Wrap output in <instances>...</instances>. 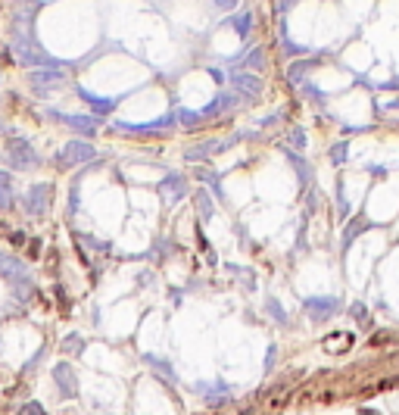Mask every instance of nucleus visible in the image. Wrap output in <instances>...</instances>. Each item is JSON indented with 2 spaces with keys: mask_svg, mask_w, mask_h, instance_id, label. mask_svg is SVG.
I'll use <instances>...</instances> for the list:
<instances>
[{
  "mask_svg": "<svg viewBox=\"0 0 399 415\" xmlns=\"http://www.w3.org/2000/svg\"><path fill=\"white\" fill-rule=\"evenodd\" d=\"M84 347H88V344H84L82 334H69V337L63 340V353H69V356H82Z\"/></svg>",
  "mask_w": 399,
  "mask_h": 415,
  "instance_id": "obj_14",
  "label": "nucleus"
},
{
  "mask_svg": "<svg viewBox=\"0 0 399 415\" xmlns=\"http://www.w3.org/2000/svg\"><path fill=\"white\" fill-rule=\"evenodd\" d=\"M0 275L10 281L13 287H16L19 297H31V291H35V281H31L29 269H25V263H19V259H13V256H0Z\"/></svg>",
  "mask_w": 399,
  "mask_h": 415,
  "instance_id": "obj_2",
  "label": "nucleus"
},
{
  "mask_svg": "<svg viewBox=\"0 0 399 415\" xmlns=\"http://www.w3.org/2000/svg\"><path fill=\"white\" fill-rule=\"evenodd\" d=\"M97 156V150L88 144V140H69V144L59 150V156H57V166L59 169H72V166H84V163H91V159Z\"/></svg>",
  "mask_w": 399,
  "mask_h": 415,
  "instance_id": "obj_4",
  "label": "nucleus"
},
{
  "mask_svg": "<svg viewBox=\"0 0 399 415\" xmlns=\"http://www.w3.org/2000/svg\"><path fill=\"white\" fill-rule=\"evenodd\" d=\"M197 178H200V182H206V184L212 187V191L218 194V197H222V191H218V178L212 175V172H206V169H197Z\"/></svg>",
  "mask_w": 399,
  "mask_h": 415,
  "instance_id": "obj_18",
  "label": "nucleus"
},
{
  "mask_svg": "<svg viewBox=\"0 0 399 415\" xmlns=\"http://www.w3.org/2000/svg\"><path fill=\"white\" fill-rule=\"evenodd\" d=\"M197 210L203 212V222L212 219V203H209V197H206V191H197Z\"/></svg>",
  "mask_w": 399,
  "mask_h": 415,
  "instance_id": "obj_16",
  "label": "nucleus"
},
{
  "mask_svg": "<svg viewBox=\"0 0 399 415\" xmlns=\"http://www.w3.org/2000/svg\"><path fill=\"white\" fill-rule=\"evenodd\" d=\"M184 194H188V178H184V175H169L163 184H159V197H163L165 206L181 203Z\"/></svg>",
  "mask_w": 399,
  "mask_h": 415,
  "instance_id": "obj_8",
  "label": "nucleus"
},
{
  "mask_svg": "<svg viewBox=\"0 0 399 415\" xmlns=\"http://www.w3.org/2000/svg\"><path fill=\"white\" fill-rule=\"evenodd\" d=\"M265 63V53L262 50H253L247 59H243V66H247V69H259V66Z\"/></svg>",
  "mask_w": 399,
  "mask_h": 415,
  "instance_id": "obj_19",
  "label": "nucleus"
},
{
  "mask_svg": "<svg viewBox=\"0 0 399 415\" xmlns=\"http://www.w3.org/2000/svg\"><path fill=\"white\" fill-rule=\"evenodd\" d=\"M78 97H82L84 103H91V106H94V110H97V116H100V112L106 116V112H112V110H116V100H112V97H97V94H91L88 88H78Z\"/></svg>",
  "mask_w": 399,
  "mask_h": 415,
  "instance_id": "obj_12",
  "label": "nucleus"
},
{
  "mask_svg": "<svg viewBox=\"0 0 399 415\" xmlns=\"http://www.w3.org/2000/svg\"><path fill=\"white\" fill-rule=\"evenodd\" d=\"M0 256H3V253H0Z\"/></svg>",
  "mask_w": 399,
  "mask_h": 415,
  "instance_id": "obj_24",
  "label": "nucleus"
},
{
  "mask_svg": "<svg viewBox=\"0 0 399 415\" xmlns=\"http://www.w3.org/2000/svg\"><path fill=\"white\" fill-rule=\"evenodd\" d=\"M38 163H41V156H38V150L31 147V140L13 138L10 144H6V166H13V169H35Z\"/></svg>",
  "mask_w": 399,
  "mask_h": 415,
  "instance_id": "obj_3",
  "label": "nucleus"
},
{
  "mask_svg": "<svg viewBox=\"0 0 399 415\" xmlns=\"http://www.w3.org/2000/svg\"><path fill=\"white\" fill-rule=\"evenodd\" d=\"M216 3L222 6V10H234V6H237V0H216Z\"/></svg>",
  "mask_w": 399,
  "mask_h": 415,
  "instance_id": "obj_22",
  "label": "nucleus"
},
{
  "mask_svg": "<svg viewBox=\"0 0 399 415\" xmlns=\"http://www.w3.org/2000/svg\"><path fill=\"white\" fill-rule=\"evenodd\" d=\"M194 391H197L209 406H222V403H228V393H225V387H222V384H197Z\"/></svg>",
  "mask_w": 399,
  "mask_h": 415,
  "instance_id": "obj_11",
  "label": "nucleus"
},
{
  "mask_svg": "<svg viewBox=\"0 0 399 415\" xmlns=\"http://www.w3.org/2000/svg\"><path fill=\"white\" fill-rule=\"evenodd\" d=\"M16 3H19V6H22V3H29V6H31V3H35V0H16Z\"/></svg>",
  "mask_w": 399,
  "mask_h": 415,
  "instance_id": "obj_23",
  "label": "nucleus"
},
{
  "mask_svg": "<svg viewBox=\"0 0 399 415\" xmlns=\"http://www.w3.org/2000/svg\"><path fill=\"white\" fill-rule=\"evenodd\" d=\"M29 82L38 94H53V91H59L66 85V75L59 69H38V72H31Z\"/></svg>",
  "mask_w": 399,
  "mask_h": 415,
  "instance_id": "obj_7",
  "label": "nucleus"
},
{
  "mask_svg": "<svg viewBox=\"0 0 399 415\" xmlns=\"http://www.w3.org/2000/svg\"><path fill=\"white\" fill-rule=\"evenodd\" d=\"M50 116L59 119L63 125H69V129H75L78 135H84V138H91L97 131V119H91V116H75V112H57V110H53Z\"/></svg>",
  "mask_w": 399,
  "mask_h": 415,
  "instance_id": "obj_9",
  "label": "nucleus"
},
{
  "mask_svg": "<svg viewBox=\"0 0 399 415\" xmlns=\"http://www.w3.org/2000/svg\"><path fill=\"white\" fill-rule=\"evenodd\" d=\"M13 57L22 66H44V69H57V59L47 57V53L38 47L35 38H13Z\"/></svg>",
  "mask_w": 399,
  "mask_h": 415,
  "instance_id": "obj_1",
  "label": "nucleus"
},
{
  "mask_svg": "<svg viewBox=\"0 0 399 415\" xmlns=\"http://www.w3.org/2000/svg\"><path fill=\"white\" fill-rule=\"evenodd\" d=\"M212 150H218L216 144H200V147H190L188 150V159H203V156H209Z\"/></svg>",
  "mask_w": 399,
  "mask_h": 415,
  "instance_id": "obj_17",
  "label": "nucleus"
},
{
  "mask_svg": "<svg viewBox=\"0 0 399 415\" xmlns=\"http://www.w3.org/2000/svg\"><path fill=\"white\" fill-rule=\"evenodd\" d=\"M50 203H53V184H35L29 194H25L22 210L29 212V216L41 219V216H47Z\"/></svg>",
  "mask_w": 399,
  "mask_h": 415,
  "instance_id": "obj_5",
  "label": "nucleus"
},
{
  "mask_svg": "<svg viewBox=\"0 0 399 415\" xmlns=\"http://www.w3.org/2000/svg\"><path fill=\"white\" fill-rule=\"evenodd\" d=\"M53 381H57V387H59V393H63L66 400H72V397H78V378H75V365H69V363H59V365H53Z\"/></svg>",
  "mask_w": 399,
  "mask_h": 415,
  "instance_id": "obj_6",
  "label": "nucleus"
},
{
  "mask_svg": "<svg viewBox=\"0 0 399 415\" xmlns=\"http://www.w3.org/2000/svg\"><path fill=\"white\" fill-rule=\"evenodd\" d=\"M13 206V187H10V175L0 172V210H10Z\"/></svg>",
  "mask_w": 399,
  "mask_h": 415,
  "instance_id": "obj_15",
  "label": "nucleus"
},
{
  "mask_svg": "<svg viewBox=\"0 0 399 415\" xmlns=\"http://www.w3.org/2000/svg\"><path fill=\"white\" fill-rule=\"evenodd\" d=\"M84 240H88V247H94V250H106V247H110V244H100L97 238H84Z\"/></svg>",
  "mask_w": 399,
  "mask_h": 415,
  "instance_id": "obj_21",
  "label": "nucleus"
},
{
  "mask_svg": "<svg viewBox=\"0 0 399 415\" xmlns=\"http://www.w3.org/2000/svg\"><path fill=\"white\" fill-rule=\"evenodd\" d=\"M234 88H237V91H243V94H250V97H253V94L262 91V82H259L256 75H234Z\"/></svg>",
  "mask_w": 399,
  "mask_h": 415,
  "instance_id": "obj_13",
  "label": "nucleus"
},
{
  "mask_svg": "<svg viewBox=\"0 0 399 415\" xmlns=\"http://www.w3.org/2000/svg\"><path fill=\"white\" fill-rule=\"evenodd\" d=\"M19 415H47V409H44L41 403H35V400H31V403H25L22 409H19Z\"/></svg>",
  "mask_w": 399,
  "mask_h": 415,
  "instance_id": "obj_20",
  "label": "nucleus"
},
{
  "mask_svg": "<svg viewBox=\"0 0 399 415\" xmlns=\"http://www.w3.org/2000/svg\"><path fill=\"white\" fill-rule=\"evenodd\" d=\"M144 365H150V372H156L159 378L165 381V384H175V381H178V374H175V365H172L169 359H163V356H153V353H147V356H144Z\"/></svg>",
  "mask_w": 399,
  "mask_h": 415,
  "instance_id": "obj_10",
  "label": "nucleus"
}]
</instances>
